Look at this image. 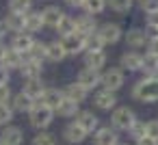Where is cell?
Instances as JSON below:
<instances>
[{
    "mask_svg": "<svg viewBox=\"0 0 158 145\" xmlns=\"http://www.w3.org/2000/svg\"><path fill=\"white\" fill-rule=\"evenodd\" d=\"M130 97L139 104L158 102V76H141L130 87Z\"/></svg>",
    "mask_w": 158,
    "mask_h": 145,
    "instance_id": "obj_1",
    "label": "cell"
},
{
    "mask_svg": "<svg viewBox=\"0 0 158 145\" xmlns=\"http://www.w3.org/2000/svg\"><path fill=\"white\" fill-rule=\"evenodd\" d=\"M26 117H28V126H31L35 132H41V130H50V126L54 123L56 113H54L52 108H48L46 104L35 102V106L31 108V113H28Z\"/></svg>",
    "mask_w": 158,
    "mask_h": 145,
    "instance_id": "obj_2",
    "label": "cell"
},
{
    "mask_svg": "<svg viewBox=\"0 0 158 145\" xmlns=\"http://www.w3.org/2000/svg\"><path fill=\"white\" fill-rule=\"evenodd\" d=\"M139 117H136V113L130 108V106H123V104H119L115 110H110V128H115L119 134L121 132H128L132 126H134V121H136Z\"/></svg>",
    "mask_w": 158,
    "mask_h": 145,
    "instance_id": "obj_3",
    "label": "cell"
},
{
    "mask_svg": "<svg viewBox=\"0 0 158 145\" xmlns=\"http://www.w3.org/2000/svg\"><path fill=\"white\" fill-rule=\"evenodd\" d=\"M123 85H126V72H123L119 65H117V67H106V69H102V78H100V87H102V89L117 93V91L123 89Z\"/></svg>",
    "mask_w": 158,
    "mask_h": 145,
    "instance_id": "obj_4",
    "label": "cell"
},
{
    "mask_svg": "<svg viewBox=\"0 0 158 145\" xmlns=\"http://www.w3.org/2000/svg\"><path fill=\"white\" fill-rule=\"evenodd\" d=\"M98 35L104 41V46H117L123 39V26L119 22H102L98 26Z\"/></svg>",
    "mask_w": 158,
    "mask_h": 145,
    "instance_id": "obj_5",
    "label": "cell"
},
{
    "mask_svg": "<svg viewBox=\"0 0 158 145\" xmlns=\"http://www.w3.org/2000/svg\"><path fill=\"white\" fill-rule=\"evenodd\" d=\"M147 39H149V33H147L145 26H132V28L123 31V41H126V48H130V50L145 48Z\"/></svg>",
    "mask_w": 158,
    "mask_h": 145,
    "instance_id": "obj_6",
    "label": "cell"
},
{
    "mask_svg": "<svg viewBox=\"0 0 158 145\" xmlns=\"http://www.w3.org/2000/svg\"><path fill=\"white\" fill-rule=\"evenodd\" d=\"M93 106H95L98 110L110 113V110H115V108L119 106V97H117V93H113V91L98 89V91H93Z\"/></svg>",
    "mask_w": 158,
    "mask_h": 145,
    "instance_id": "obj_7",
    "label": "cell"
},
{
    "mask_svg": "<svg viewBox=\"0 0 158 145\" xmlns=\"http://www.w3.org/2000/svg\"><path fill=\"white\" fill-rule=\"evenodd\" d=\"M61 139L67 143V145H82L87 139H89V134L72 119V121H67L65 126H63V130H61Z\"/></svg>",
    "mask_w": 158,
    "mask_h": 145,
    "instance_id": "obj_8",
    "label": "cell"
},
{
    "mask_svg": "<svg viewBox=\"0 0 158 145\" xmlns=\"http://www.w3.org/2000/svg\"><path fill=\"white\" fill-rule=\"evenodd\" d=\"M91 143L93 145H119L121 143V136H119V132L115 130V128H110L108 123L104 126H100L93 134H91Z\"/></svg>",
    "mask_w": 158,
    "mask_h": 145,
    "instance_id": "obj_9",
    "label": "cell"
},
{
    "mask_svg": "<svg viewBox=\"0 0 158 145\" xmlns=\"http://www.w3.org/2000/svg\"><path fill=\"white\" fill-rule=\"evenodd\" d=\"M119 67L128 74H141L143 67V54L139 50H126L119 56Z\"/></svg>",
    "mask_w": 158,
    "mask_h": 145,
    "instance_id": "obj_10",
    "label": "cell"
},
{
    "mask_svg": "<svg viewBox=\"0 0 158 145\" xmlns=\"http://www.w3.org/2000/svg\"><path fill=\"white\" fill-rule=\"evenodd\" d=\"M61 44H63L67 56H80V54H85V50H87V37L80 35V33H72V35L63 37Z\"/></svg>",
    "mask_w": 158,
    "mask_h": 145,
    "instance_id": "obj_11",
    "label": "cell"
},
{
    "mask_svg": "<svg viewBox=\"0 0 158 145\" xmlns=\"http://www.w3.org/2000/svg\"><path fill=\"white\" fill-rule=\"evenodd\" d=\"M74 121L91 136L100 126H102V121H100V117H98V113H93L91 108H80V113L74 117Z\"/></svg>",
    "mask_w": 158,
    "mask_h": 145,
    "instance_id": "obj_12",
    "label": "cell"
},
{
    "mask_svg": "<svg viewBox=\"0 0 158 145\" xmlns=\"http://www.w3.org/2000/svg\"><path fill=\"white\" fill-rule=\"evenodd\" d=\"M26 141V134H24V128L22 126H7V128H0V143L2 145H24Z\"/></svg>",
    "mask_w": 158,
    "mask_h": 145,
    "instance_id": "obj_13",
    "label": "cell"
},
{
    "mask_svg": "<svg viewBox=\"0 0 158 145\" xmlns=\"http://www.w3.org/2000/svg\"><path fill=\"white\" fill-rule=\"evenodd\" d=\"M100 78H102V72H95V69H89V67H82V69L76 74V82H78L82 89H87L89 93L100 87Z\"/></svg>",
    "mask_w": 158,
    "mask_h": 145,
    "instance_id": "obj_14",
    "label": "cell"
},
{
    "mask_svg": "<svg viewBox=\"0 0 158 145\" xmlns=\"http://www.w3.org/2000/svg\"><path fill=\"white\" fill-rule=\"evenodd\" d=\"M98 18L95 15H89V13H80V15H76V33H80V35H85V37H89V35H93V33H98Z\"/></svg>",
    "mask_w": 158,
    "mask_h": 145,
    "instance_id": "obj_15",
    "label": "cell"
},
{
    "mask_svg": "<svg viewBox=\"0 0 158 145\" xmlns=\"http://www.w3.org/2000/svg\"><path fill=\"white\" fill-rule=\"evenodd\" d=\"M44 28H46V24H44L41 9H39V11H37V9H33V11H28V13L24 15V33L37 35V33H41Z\"/></svg>",
    "mask_w": 158,
    "mask_h": 145,
    "instance_id": "obj_16",
    "label": "cell"
},
{
    "mask_svg": "<svg viewBox=\"0 0 158 145\" xmlns=\"http://www.w3.org/2000/svg\"><path fill=\"white\" fill-rule=\"evenodd\" d=\"M37 41V37L35 35H31V33H18V35H13L11 37V48L15 50V52H20V54H28L31 52V48H33V44Z\"/></svg>",
    "mask_w": 158,
    "mask_h": 145,
    "instance_id": "obj_17",
    "label": "cell"
},
{
    "mask_svg": "<svg viewBox=\"0 0 158 145\" xmlns=\"http://www.w3.org/2000/svg\"><path fill=\"white\" fill-rule=\"evenodd\" d=\"M82 65L89 67V69H95V72H102L106 69L108 65V54L102 50V52H85L82 54Z\"/></svg>",
    "mask_w": 158,
    "mask_h": 145,
    "instance_id": "obj_18",
    "label": "cell"
},
{
    "mask_svg": "<svg viewBox=\"0 0 158 145\" xmlns=\"http://www.w3.org/2000/svg\"><path fill=\"white\" fill-rule=\"evenodd\" d=\"M20 76H22V80L41 78V76H44V63H39V61H35V59L24 56V63H22V67H20Z\"/></svg>",
    "mask_w": 158,
    "mask_h": 145,
    "instance_id": "obj_19",
    "label": "cell"
},
{
    "mask_svg": "<svg viewBox=\"0 0 158 145\" xmlns=\"http://www.w3.org/2000/svg\"><path fill=\"white\" fill-rule=\"evenodd\" d=\"M9 106L13 108V113H15V115H28V113H31V108L35 106V100H31L24 91H18V93H13V97H11Z\"/></svg>",
    "mask_w": 158,
    "mask_h": 145,
    "instance_id": "obj_20",
    "label": "cell"
},
{
    "mask_svg": "<svg viewBox=\"0 0 158 145\" xmlns=\"http://www.w3.org/2000/svg\"><path fill=\"white\" fill-rule=\"evenodd\" d=\"M41 15H44V24H46V28H56V24L61 22V18L65 15V11L59 7V5H46L44 9H41Z\"/></svg>",
    "mask_w": 158,
    "mask_h": 145,
    "instance_id": "obj_21",
    "label": "cell"
},
{
    "mask_svg": "<svg viewBox=\"0 0 158 145\" xmlns=\"http://www.w3.org/2000/svg\"><path fill=\"white\" fill-rule=\"evenodd\" d=\"M46 89H48V85H46L41 78L24 80V85H22V91H24L31 100H35V102H39V100H41V95L46 93Z\"/></svg>",
    "mask_w": 158,
    "mask_h": 145,
    "instance_id": "obj_22",
    "label": "cell"
},
{
    "mask_svg": "<svg viewBox=\"0 0 158 145\" xmlns=\"http://www.w3.org/2000/svg\"><path fill=\"white\" fill-rule=\"evenodd\" d=\"M63 95H65L67 100L76 102V104H82V102H87L89 91H87V89H82V87L74 80V82H69V85H65V87H63Z\"/></svg>",
    "mask_w": 158,
    "mask_h": 145,
    "instance_id": "obj_23",
    "label": "cell"
},
{
    "mask_svg": "<svg viewBox=\"0 0 158 145\" xmlns=\"http://www.w3.org/2000/svg\"><path fill=\"white\" fill-rule=\"evenodd\" d=\"M22 63H24V54H20V52H15L11 46H7V52H5V56H2V67H7L9 72H20V67H22Z\"/></svg>",
    "mask_w": 158,
    "mask_h": 145,
    "instance_id": "obj_24",
    "label": "cell"
},
{
    "mask_svg": "<svg viewBox=\"0 0 158 145\" xmlns=\"http://www.w3.org/2000/svg\"><path fill=\"white\" fill-rule=\"evenodd\" d=\"M2 26L7 33L11 35H18V33H24V15H15V13H7L2 18Z\"/></svg>",
    "mask_w": 158,
    "mask_h": 145,
    "instance_id": "obj_25",
    "label": "cell"
},
{
    "mask_svg": "<svg viewBox=\"0 0 158 145\" xmlns=\"http://www.w3.org/2000/svg\"><path fill=\"white\" fill-rule=\"evenodd\" d=\"M63 97H65V95H63V89H59V87H48L39 102H41V104H46L48 108L56 110V106L61 104V100H63Z\"/></svg>",
    "mask_w": 158,
    "mask_h": 145,
    "instance_id": "obj_26",
    "label": "cell"
},
{
    "mask_svg": "<svg viewBox=\"0 0 158 145\" xmlns=\"http://www.w3.org/2000/svg\"><path fill=\"white\" fill-rule=\"evenodd\" d=\"M54 33L59 35V39H63V37H67V35L76 33V15H69V13H65V15L61 18V22L56 24Z\"/></svg>",
    "mask_w": 158,
    "mask_h": 145,
    "instance_id": "obj_27",
    "label": "cell"
},
{
    "mask_svg": "<svg viewBox=\"0 0 158 145\" xmlns=\"http://www.w3.org/2000/svg\"><path fill=\"white\" fill-rule=\"evenodd\" d=\"M67 59V52L61 44V39L48 41V63H63Z\"/></svg>",
    "mask_w": 158,
    "mask_h": 145,
    "instance_id": "obj_28",
    "label": "cell"
},
{
    "mask_svg": "<svg viewBox=\"0 0 158 145\" xmlns=\"http://www.w3.org/2000/svg\"><path fill=\"white\" fill-rule=\"evenodd\" d=\"M59 117H63V119H74L78 113H80V104H76V102H72V100H67V97H63L61 100V104L56 106V110H54Z\"/></svg>",
    "mask_w": 158,
    "mask_h": 145,
    "instance_id": "obj_29",
    "label": "cell"
},
{
    "mask_svg": "<svg viewBox=\"0 0 158 145\" xmlns=\"http://www.w3.org/2000/svg\"><path fill=\"white\" fill-rule=\"evenodd\" d=\"M28 145H59V134L50 132V130H41V132H35L31 136V143Z\"/></svg>",
    "mask_w": 158,
    "mask_h": 145,
    "instance_id": "obj_30",
    "label": "cell"
},
{
    "mask_svg": "<svg viewBox=\"0 0 158 145\" xmlns=\"http://www.w3.org/2000/svg\"><path fill=\"white\" fill-rule=\"evenodd\" d=\"M28 11H33V0H9L7 2V13L26 15Z\"/></svg>",
    "mask_w": 158,
    "mask_h": 145,
    "instance_id": "obj_31",
    "label": "cell"
},
{
    "mask_svg": "<svg viewBox=\"0 0 158 145\" xmlns=\"http://www.w3.org/2000/svg\"><path fill=\"white\" fill-rule=\"evenodd\" d=\"M26 56H28V59H35V61H39V63H46V61H48V41L37 39Z\"/></svg>",
    "mask_w": 158,
    "mask_h": 145,
    "instance_id": "obj_32",
    "label": "cell"
},
{
    "mask_svg": "<svg viewBox=\"0 0 158 145\" xmlns=\"http://www.w3.org/2000/svg\"><path fill=\"white\" fill-rule=\"evenodd\" d=\"M141 76H158V56L156 54H143V67Z\"/></svg>",
    "mask_w": 158,
    "mask_h": 145,
    "instance_id": "obj_33",
    "label": "cell"
},
{
    "mask_svg": "<svg viewBox=\"0 0 158 145\" xmlns=\"http://www.w3.org/2000/svg\"><path fill=\"white\" fill-rule=\"evenodd\" d=\"M106 7H108L110 11L119 13V15H126V13L132 11L134 2H132V0H106Z\"/></svg>",
    "mask_w": 158,
    "mask_h": 145,
    "instance_id": "obj_34",
    "label": "cell"
},
{
    "mask_svg": "<svg viewBox=\"0 0 158 145\" xmlns=\"http://www.w3.org/2000/svg\"><path fill=\"white\" fill-rule=\"evenodd\" d=\"M108 7H106V0H85V5H82V11L85 13H89V15H100V13H104Z\"/></svg>",
    "mask_w": 158,
    "mask_h": 145,
    "instance_id": "obj_35",
    "label": "cell"
},
{
    "mask_svg": "<svg viewBox=\"0 0 158 145\" xmlns=\"http://www.w3.org/2000/svg\"><path fill=\"white\" fill-rule=\"evenodd\" d=\"M126 134H128L130 143H136L139 139H143V136H145V121H143V119H136V121H134V126H132Z\"/></svg>",
    "mask_w": 158,
    "mask_h": 145,
    "instance_id": "obj_36",
    "label": "cell"
},
{
    "mask_svg": "<svg viewBox=\"0 0 158 145\" xmlns=\"http://www.w3.org/2000/svg\"><path fill=\"white\" fill-rule=\"evenodd\" d=\"M13 119H15L13 108H11L9 104H0V128L11 126V123H13Z\"/></svg>",
    "mask_w": 158,
    "mask_h": 145,
    "instance_id": "obj_37",
    "label": "cell"
},
{
    "mask_svg": "<svg viewBox=\"0 0 158 145\" xmlns=\"http://www.w3.org/2000/svg\"><path fill=\"white\" fill-rule=\"evenodd\" d=\"M104 48H106V46H104V41L100 39L98 33H93V35L87 37V50H85V52H102Z\"/></svg>",
    "mask_w": 158,
    "mask_h": 145,
    "instance_id": "obj_38",
    "label": "cell"
},
{
    "mask_svg": "<svg viewBox=\"0 0 158 145\" xmlns=\"http://www.w3.org/2000/svg\"><path fill=\"white\" fill-rule=\"evenodd\" d=\"M143 20H145V28H147V31L158 33V11H154V13H143Z\"/></svg>",
    "mask_w": 158,
    "mask_h": 145,
    "instance_id": "obj_39",
    "label": "cell"
},
{
    "mask_svg": "<svg viewBox=\"0 0 158 145\" xmlns=\"http://www.w3.org/2000/svg\"><path fill=\"white\" fill-rule=\"evenodd\" d=\"M145 136L158 141V119H149V121H145Z\"/></svg>",
    "mask_w": 158,
    "mask_h": 145,
    "instance_id": "obj_40",
    "label": "cell"
},
{
    "mask_svg": "<svg viewBox=\"0 0 158 145\" xmlns=\"http://www.w3.org/2000/svg\"><path fill=\"white\" fill-rule=\"evenodd\" d=\"M139 9L143 13H154V11H158V0H141Z\"/></svg>",
    "mask_w": 158,
    "mask_h": 145,
    "instance_id": "obj_41",
    "label": "cell"
},
{
    "mask_svg": "<svg viewBox=\"0 0 158 145\" xmlns=\"http://www.w3.org/2000/svg\"><path fill=\"white\" fill-rule=\"evenodd\" d=\"M145 52H147V54H156V56H158V35H149L147 46H145Z\"/></svg>",
    "mask_w": 158,
    "mask_h": 145,
    "instance_id": "obj_42",
    "label": "cell"
},
{
    "mask_svg": "<svg viewBox=\"0 0 158 145\" xmlns=\"http://www.w3.org/2000/svg\"><path fill=\"white\" fill-rule=\"evenodd\" d=\"M13 97V91H11V85H5L0 87V104H9Z\"/></svg>",
    "mask_w": 158,
    "mask_h": 145,
    "instance_id": "obj_43",
    "label": "cell"
},
{
    "mask_svg": "<svg viewBox=\"0 0 158 145\" xmlns=\"http://www.w3.org/2000/svg\"><path fill=\"white\" fill-rule=\"evenodd\" d=\"M5 85H11V72L0 65V87H5Z\"/></svg>",
    "mask_w": 158,
    "mask_h": 145,
    "instance_id": "obj_44",
    "label": "cell"
},
{
    "mask_svg": "<svg viewBox=\"0 0 158 145\" xmlns=\"http://www.w3.org/2000/svg\"><path fill=\"white\" fill-rule=\"evenodd\" d=\"M63 2H65L67 7H72V9H82L85 0H63Z\"/></svg>",
    "mask_w": 158,
    "mask_h": 145,
    "instance_id": "obj_45",
    "label": "cell"
},
{
    "mask_svg": "<svg viewBox=\"0 0 158 145\" xmlns=\"http://www.w3.org/2000/svg\"><path fill=\"white\" fill-rule=\"evenodd\" d=\"M132 145H158V141H154V139H149V136H143V139H139V141L132 143Z\"/></svg>",
    "mask_w": 158,
    "mask_h": 145,
    "instance_id": "obj_46",
    "label": "cell"
},
{
    "mask_svg": "<svg viewBox=\"0 0 158 145\" xmlns=\"http://www.w3.org/2000/svg\"><path fill=\"white\" fill-rule=\"evenodd\" d=\"M5 52H7V44H5V41H0V63H2V56H5Z\"/></svg>",
    "mask_w": 158,
    "mask_h": 145,
    "instance_id": "obj_47",
    "label": "cell"
},
{
    "mask_svg": "<svg viewBox=\"0 0 158 145\" xmlns=\"http://www.w3.org/2000/svg\"><path fill=\"white\" fill-rule=\"evenodd\" d=\"M5 35H7V31H5V26H2V20H0V41L5 39Z\"/></svg>",
    "mask_w": 158,
    "mask_h": 145,
    "instance_id": "obj_48",
    "label": "cell"
},
{
    "mask_svg": "<svg viewBox=\"0 0 158 145\" xmlns=\"http://www.w3.org/2000/svg\"><path fill=\"white\" fill-rule=\"evenodd\" d=\"M119 145H132V143H123V141H121V143H119Z\"/></svg>",
    "mask_w": 158,
    "mask_h": 145,
    "instance_id": "obj_49",
    "label": "cell"
},
{
    "mask_svg": "<svg viewBox=\"0 0 158 145\" xmlns=\"http://www.w3.org/2000/svg\"><path fill=\"white\" fill-rule=\"evenodd\" d=\"M132 2H141V0H132Z\"/></svg>",
    "mask_w": 158,
    "mask_h": 145,
    "instance_id": "obj_50",
    "label": "cell"
},
{
    "mask_svg": "<svg viewBox=\"0 0 158 145\" xmlns=\"http://www.w3.org/2000/svg\"><path fill=\"white\" fill-rule=\"evenodd\" d=\"M156 35H158V33H156Z\"/></svg>",
    "mask_w": 158,
    "mask_h": 145,
    "instance_id": "obj_51",
    "label": "cell"
}]
</instances>
